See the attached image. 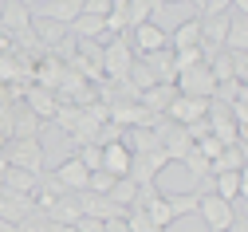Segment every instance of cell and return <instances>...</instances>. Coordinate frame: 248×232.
<instances>
[{"label":"cell","instance_id":"obj_1","mask_svg":"<svg viewBox=\"0 0 248 232\" xmlns=\"http://www.w3.org/2000/svg\"><path fill=\"white\" fill-rule=\"evenodd\" d=\"M0 157H4V165H12V170H28V173H44V146L40 138H16L8 142L4 150H0Z\"/></svg>","mask_w":248,"mask_h":232},{"label":"cell","instance_id":"obj_2","mask_svg":"<svg viewBox=\"0 0 248 232\" xmlns=\"http://www.w3.org/2000/svg\"><path fill=\"white\" fill-rule=\"evenodd\" d=\"M134 67V47H130V36H114L110 44H103V75L110 79H126Z\"/></svg>","mask_w":248,"mask_h":232},{"label":"cell","instance_id":"obj_3","mask_svg":"<svg viewBox=\"0 0 248 232\" xmlns=\"http://www.w3.org/2000/svg\"><path fill=\"white\" fill-rule=\"evenodd\" d=\"M197 217L209 224V232H229L232 220H236V205L221 201L217 193H201V201H197Z\"/></svg>","mask_w":248,"mask_h":232},{"label":"cell","instance_id":"obj_4","mask_svg":"<svg viewBox=\"0 0 248 232\" xmlns=\"http://www.w3.org/2000/svg\"><path fill=\"white\" fill-rule=\"evenodd\" d=\"M173 87H177V94H189V98H213L217 79H213V71H209V63H197V67L181 71V75L173 79Z\"/></svg>","mask_w":248,"mask_h":232},{"label":"cell","instance_id":"obj_5","mask_svg":"<svg viewBox=\"0 0 248 232\" xmlns=\"http://www.w3.org/2000/svg\"><path fill=\"white\" fill-rule=\"evenodd\" d=\"M158 142H162V154L170 157V161H181L185 154L193 150V138L185 134V126H177V122H170V118H158Z\"/></svg>","mask_w":248,"mask_h":232},{"label":"cell","instance_id":"obj_6","mask_svg":"<svg viewBox=\"0 0 248 232\" xmlns=\"http://www.w3.org/2000/svg\"><path fill=\"white\" fill-rule=\"evenodd\" d=\"M130 47H134V55H154V51L170 47V36H166V28H158L154 20H146V24H138L130 31Z\"/></svg>","mask_w":248,"mask_h":232},{"label":"cell","instance_id":"obj_7","mask_svg":"<svg viewBox=\"0 0 248 232\" xmlns=\"http://www.w3.org/2000/svg\"><path fill=\"white\" fill-rule=\"evenodd\" d=\"M162 165H170V157H166L162 150H154V154H134L126 177H130L134 185H154V181H158V173H162Z\"/></svg>","mask_w":248,"mask_h":232},{"label":"cell","instance_id":"obj_8","mask_svg":"<svg viewBox=\"0 0 248 232\" xmlns=\"http://www.w3.org/2000/svg\"><path fill=\"white\" fill-rule=\"evenodd\" d=\"M79 12H83V0H44V4L32 8L36 20H51V24H63V28H71V20Z\"/></svg>","mask_w":248,"mask_h":232},{"label":"cell","instance_id":"obj_9","mask_svg":"<svg viewBox=\"0 0 248 232\" xmlns=\"http://www.w3.org/2000/svg\"><path fill=\"white\" fill-rule=\"evenodd\" d=\"M205 110H209V98L177 94L173 103H170V110H166V118H170V122H177V126H189V122H197V118H205Z\"/></svg>","mask_w":248,"mask_h":232},{"label":"cell","instance_id":"obj_10","mask_svg":"<svg viewBox=\"0 0 248 232\" xmlns=\"http://www.w3.org/2000/svg\"><path fill=\"white\" fill-rule=\"evenodd\" d=\"M32 213H36V201H32V197L12 193V189H0V220L20 224L24 217H32Z\"/></svg>","mask_w":248,"mask_h":232},{"label":"cell","instance_id":"obj_11","mask_svg":"<svg viewBox=\"0 0 248 232\" xmlns=\"http://www.w3.org/2000/svg\"><path fill=\"white\" fill-rule=\"evenodd\" d=\"M51 173L59 177V185H63L67 193H87V181H91V173L83 170V161H79L75 154H71L67 161H59V165H55Z\"/></svg>","mask_w":248,"mask_h":232},{"label":"cell","instance_id":"obj_12","mask_svg":"<svg viewBox=\"0 0 248 232\" xmlns=\"http://www.w3.org/2000/svg\"><path fill=\"white\" fill-rule=\"evenodd\" d=\"M209 181H213V193L221 197V201H229V205H236L240 197H244V189H248L244 170H225V173H217V177H209Z\"/></svg>","mask_w":248,"mask_h":232},{"label":"cell","instance_id":"obj_13","mask_svg":"<svg viewBox=\"0 0 248 232\" xmlns=\"http://www.w3.org/2000/svg\"><path fill=\"white\" fill-rule=\"evenodd\" d=\"M0 28H4V36L28 31L32 28V8H24L20 0H4V8H0Z\"/></svg>","mask_w":248,"mask_h":232},{"label":"cell","instance_id":"obj_14","mask_svg":"<svg viewBox=\"0 0 248 232\" xmlns=\"http://www.w3.org/2000/svg\"><path fill=\"white\" fill-rule=\"evenodd\" d=\"M122 146H126L130 154H154V150H162L158 130H154V126H130V130H122Z\"/></svg>","mask_w":248,"mask_h":232},{"label":"cell","instance_id":"obj_15","mask_svg":"<svg viewBox=\"0 0 248 232\" xmlns=\"http://www.w3.org/2000/svg\"><path fill=\"white\" fill-rule=\"evenodd\" d=\"M173 98H177V87H173V83H154L150 91L138 94V107H146L150 114H166Z\"/></svg>","mask_w":248,"mask_h":232},{"label":"cell","instance_id":"obj_16","mask_svg":"<svg viewBox=\"0 0 248 232\" xmlns=\"http://www.w3.org/2000/svg\"><path fill=\"white\" fill-rule=\"evenodd\" d=\"M79 209H83V217H95V220H114V217H126V209L110 205L107 197H95V193H79Z\"/></svg>","mask_w":248,"mask_h":232},{"label":"cell","instance_id":"obj_17","mask_svg":"<svg viewBox=\"0 0 248 232\" xmlns=\"http://www.w3.org/2000/svg\"><path fill=\"white\" fill-rule=\"evenodd\" d=\"M130 150L122 146V142H110V146H103V170L110 173V177H126L130 173Z\"/></svg>","mask_w":248,"mask_h":232},{"label":"cell","instance_id":"obj_18","mask_svg":"<svg viewBox=\"0 0 248 232\" xmlns=\"http://www.w3.org/2000/svg\"><path fill=\"white\" fill-rule=\"evenodd\" d=\"M142 63L150 67V75L158 79V83H173L177 71H173V47H162V51H154V55H142Z\"/></svg>","mask_w":248,"mask_h":232},{"label":"cell","instance_id":"obj_19","mask_svg":"<svg viewBox=\"0 0 248 232\" xmlns=\"http://www.w3.org/2000/svg\"><path fill=\"white\" fill-rule=\"evenodd\" d=\"M47 220H55V224H75L79 217H83V209H79V193H63L59 201L44 213Z\"/></svg>","mask_w":248,"mask_h":232},{"label":"cell","instance_id":"obj_20","mask_svg":"<svg viewBox=\"0 0 248 232\" xmlns=\"http://www.w3.org/2000/svg\"><path fill=\"white\" fill-rule=\"evenodd\" d=\"M162 201L170 205L173 220H181V217H189V213H197V201H201V189H197V193H173V189H162Z\"/></svg>","mask_w":248,"mask_h":232},{"label":"cell","instance_id":"obj_21","mask_svg":"<svg viewBox=\"0 0 248 232\" xmlns=\"http://www.w3.org/2000/svg\"><path fill=\"white\" fill-rule=\"evenodd\" d=\"M201 44V20L193 16V20H181L173 31H170V47L173 51H181V47H197Z\"/></svg>","mask_w":248,"mask_h":232},{"label":"cell","instance_id":"obj_22","mask_svg":"<svg viewBox=\"0 0 248 232\" xmlns=\"http://www.w3.org/2000/svg\"><path fill=\"white\" fill-rule=\"evenodd\" d=\"M225 51H248V16H236V12H229Z\"/></svg>","mask_w":248,"mask_h":232},{"label":"cell","instance_id":"obj_23","mask_svg":"<svg viewBox=\"0 0 248 232\" xmlns=\"http://www.w3.org/2000/svg\"><path fill=\"white\" fill-rule=\"evenodd\" d=\"M36 173H28V170H12V165H4V181H0V189H12V193H24V197H32L36 193Z\"/></svg>","mask_w":248,"mask_h":232},{"label":"cell","instance_id":"obj_24","mask_svg":"<svg viewBox=\"0 0 248 232\" xmlns=\"http://www.w3.org/2000/svg\"><path fill=\"white\" fill-rule=\"evenodd\" d=\"M40 118L28 110V107H16L12 110V138H40Z\"/></svg>","mask_w":248,"mask_h":232},{"label":"cell","instance_id":"obj_25","mask_svg":"<svg viewBox=\"0 0 248 232\" xmlns=\"http://www.w3.org/2000/svg\"><path fill=\"white\" fill-rule=\"evenodd\" d=\"M209 170H213V177H217V173H225V170H244V142L225 146L221 157H213V161H209Z\"/></svg>","mask_w":248,"mask_h":232},{"label":"cell","instance_id":"obj_26","mask_svg":"<svg viewBox=\"0 0 248 232\" xmlns=\"http://www.w3.org/2000/svg\"><path fill=\"white\" fill-rule=\"evenodd\" d=\"M28 110H32L40 122H47V118H55L59 103H55V94H51V91H28Z\"/></svg>","mask_w":248,"mask_h":232},{"label":"cell","instance_id":"obj_27","mask_svg":"<svg viewBox=\"0 0 248 232\" xmlns=\"http://www.w3.org/2000/svg\"><path fill=\"white\" fill-rule=\"evenodd\" d=\"M134 197H138V185H134L130 177H114V185H110V193H107V201L118 205V209H130Z\"/></svg>","mask_w":248,"mask_h":232},{"label":"cell","instance_id":"obj_28","mask_svg":"<svg viewBox=\"0 0 248 232\" xmlns=\"http://www.w3.org/2000/svg\"><path fill=\"white\" fill-rule=\"evenodd\" d=\"M142 209H146V217L154 220V228H158V232H166V228L173 224V213H170V205L162 201V189H158V197H150Z\"/></svg>","mask_w":248,"mask_h":232},{"label":"cell","instance_id":"obj_29","mask_svg":"<svg viewBox=\"0 0 248 232\" xmlns=\"http://www.w3.org/2000/svg\"><path fill=\"white\" fill-rule=\"evenodd\" d=\"M32 31H36V40H40V44H63V40L71 36V31H67L63 24H51V20H36V16H32Z\"/></svg>","mask_w":248,"mask_h":232},{"label":"cell","instance_id":"obj_30","mask_svg":"<svg viewBox=\"0 0 248 232\" xmlns=\"http://www.w3.org/2000/svg\"><path fill=\"white\" fill-rule=\"evenodd\" d=\"M154 12H150V4L146 0H126V8H122V24H126V31H134L138 24H146Z\"/></svg>","mask_w":248,"mask_h":232},{"label":"cell","instance_id":"obj_31","mask_svg":"<svg viewBox=\"0 0 248 232\" xmlns=\"http://www.w3.org/2000/svg\"><path fill=\"white\" fill-rule=\"evenodd\" d=\"M181 165H185V173H189L193 181H209V177H213V170H209V157H201L197 150H189V154H185V157H181Z\"/></svg>","mask_w":248,"mask_h":232},{"label":"cell","instance_id":"obj_32","mask_svg":"<svg viewBox=\"0 0 248 232\" xmlns=\"http://www.w3.org/2000/svg\"><path fill=\"white\" fill-rule=\"evenodd\" d=\"M75 157L83 161V170H87V173H95V170H103V146H95V142H83Z\"/></svg>","mask_w":248,"mask_h":232},{"label":"cell","instance_id":"obj_33","mask_svg":"<svg viewBox=\"0 0 248 232\" xmlns=\"http://www.w3.org/2000/svg\"><path fill=\"white\" fill-rule=\"evenodd\" d=\"M110 185H114V177H110L107 170H95V173H91V181H87V193L107 197V193H110Z\"/></svg>","mask_w":248,"mask_h":232},{"label":"cell","instance_id":"obj_34","mask_svg":"<svg viewBox=\"0 0 248 232\" xmlns=\"http://www.w3.org/2000/svg\"><path fill=\"white\" fill-rule=\"evenodd\" d=\"M229 55H232V79L244 83L248 79V51H229Z\"/></svg>","mask_w":248,"mask_h":232},{"label":"cell","instance_id":"obj_35","mask_svg":"<svg viewBox=\"0 0 248 232\" xmlns=\"http://www.w3.org/2000/svg\"><path fill=\"white\" fill-rule=\"evenodd\" d=\"M114 8H110V0H83V16H110Z\"/></svg>","mask_w":248,"mask_h":232},{"label":"cell","instance_id":"obj_36","mask_svg":"<svg viewBox=\"0 0 248 232\" xmlns=\"http://www.w3.org/2000/svg\"><path fill=\"white\" fill-rule=\"evenodd\" d=\"M232 8V0H205V12L201 16H221V12H229Z\"/></svg>","mask_w":248,"mask_h":232},{"label":"cell","instance_id":"obj_37","mask_svg":"<svg viewBox=\"0 0 248 232\" xmlns=\"http://www.w3.org/2000/svg\"><path fill=\"white\" fill-rule=\"evenodd\" d=\"M75 232H103V220H95V217H79V220H75Z\"/></svg>","mask_w":248,"mask_h":232},{"label":"cell","instance_id":"obj_38","mask_svg":"<svg viewBox=\"0 0 248 232\" xmlns=\"http://www.w3.org/2000/svg\"><path fill=\"white\" fill-rule=\"evenodd\" d=\"M232 12L236 16H248V0H232Z\"/></svg>","mask_w":248,"mask_h":232},{"label":"cell","instance_id":"obj_39","mask_svg":"<svg viewBox=\"0 0 248 232\" xmlns=\"http://www.w3.org/2000/svg\"><path fill=\"white\" fill-rule=\"evenodd\" d=\"M146 4H150V12H162V8H166V0H146Z\"/></svg>","mask_w":248,"mask_h":232},{"label":"cell","instance_id":"obj_40","mask_svg":"<svg viewBox=\"0 0 248 232\" xmlns=\"http://www.w3.org/2000/svg\"><path fill=\"white\" fill-rule=\"evenodd\" d=\"M0 232H16V224L12 220H0Z\"/></svg>","mask_w":248,"mask_h":232},{"label":"cell","instance_id":"obj_41","mask_svg":"<svg viewBox=\"0 0 248 232\" xmlns=\"http://www.w3.org/2000/svg\"><path fill=\"white\" fill-rule=\"evenodd\" d=\"M20 4H24V8H36V4H44V0H20Z\"/></svg>","mask_w":248,"mask_h":232},{"label":"cell","instance_id":"obj_42","mask_svg":"<svg viewBox=\"0 0 248 232\" xmlns=\"http://www.w3.org/2000/svg\"><path fill=\"white\" fill-rule=\"evenodd\" d=\"M189 4H197V16H201V12H205V0H189Z\"/></svg>","mask_w":248,"mask_h":232},{"label":"cell","instance_id":"obj_43","mask_svg":"<svg viewBox=\"0 0 248 232\" xmlns=\"http://www.w3.org/2000/svg\"><path fill=\"white\" fill-rule=\"evenodd\" d=\"M0 107H4V91H0Z\"/></svg>","mask_w":248,"mask_h":232},{"label":"cell","instance_id":"obj_44","mask_svg":"<svg viewBox=\"0 0 248 232\" xmlns=\"http://www.w3.org/2000/svg\"><path fill=\"white\" fill-rule=\"evenodd\" d=\"M166 4H181V0H166Z\"/></svg>","mask_w":248,"mask_h":232},{"label":"cell","instance_id":"obj_45","mask_svg":"<svg viewBox=\"0 0 248 232\" xmlns=\"http://www.w3.org/2000/svg\"><path fill=\"white\" fill-rule=\"evenodd\" d=\"M0 8H4V0H0Z\"/></svg>","mask_w":248,"mask_h":232}]
</instances>
